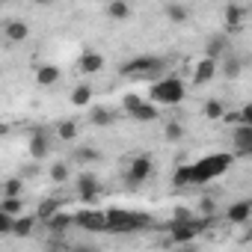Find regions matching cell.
<instances>
[{"label": "cell", "mask_w": 252, "mask_h": 252, "mask_svg": "<svg viewBox=\"0 0 252 252\" xmlns=\"http://www.w3.org/2000/svg\"><path fill=\"white\" fill-rule=\"evenodd\" d=\"M217 71H220V60H214V57H202L199 63H196V71H193V86H205V83H211L214 77H217Z\"/></svg>", "instance_id": "obj_8"}, {"label": "cell", "mask_w": 252, "mask_h": 252, "mask_svg": "<svg viewBox=\"0 0 252 252\" xmlns=\"http://www.w3.org/2000/svg\"><path fill=\"white\" fill-rule=\"evenodd\" d=\"M104 68V57L98 54V51H83L80 54V71L83 74H95V71H101Z\"/></svg>", "instance_id": "obj_15"}, {"label": "cell", "mask_w": 252, "mask_h": 252, "mask_svg": "<svg viewBox=\"0 0 252 252\" xmlns=\"http://www.w3.org/2000/svg\"><path fill=\"white\" fill-rule=\"evenodd\" d=\"M181 220H193V214H190L187 208H178V211H175V220H172V222H181Z\"/></svg>", "instance_id": "obj_36"}, {"label": "cell", "mask_w": 252, "mask_h": 252, "mask_svg": "<svg viewBox=\"0 0 252 252\" xmlns=\"http://www.w3.org/2000/svg\"><path fill=\"white\" fill-rule=\"evenodd\" d=\"M98 158H101V152H98V149H89V146L74 152V160H77V163H95Z\"/></svg>", "instance_id": "obj_30"}, {"label": "cell", "mask_w": 252, "mask_h": 252, "mask_svg": "<svg viewBox=\"0 0 252 252\" xmlns=\"http://www.w3.org/2000/svg\"><path fill=\"white\" fill-rule=\"evenodd\" d=\"M68 175H71V169H68V163H63V160L51 163V169H48V178H51L54 184H63V181H68Z\"/></svg>", "instance_id": "obj_25"}, {"label": "cell", "mask_w": 252, "mask_h": 252, "mask_svg": "<svg viewBox=\"0 0 252 252\" xmlns=\"http://www.w3.org/2000/svg\"><path fill=\"white\" fill-rule=\"evenodd\" d=\"M220 71H222V77H225V80H234V77H240L243 65H240V60H237V57H222V60H220Z\"/></svg>", "instance_id": "obj_18"}, {"label": "cell", "mask_w": 252, "mask_h": 252, "mask_svg": "<svg viewBox=\"0 0 252 252\" xmlns=\"http://www.w3.org/2000/svg\"><path fill=\"white\" fill-rule=\"evenodd\" d=\"M107 220H110V228H107V231H137V228H143V225L152 222V217H146V214L116 211V208L107 211Z\"/></svg>", "instance_id": "obj_5"}, {"label": "cell", "mask_w": 252, "mask_h": 252, "mask_svg": "<svg viewBox=\"0 0 252 252\" xmlns=\"http://www.w3.org/2000/svg\"><path fill=\"white\" fill-rule=\"evenodd\" d=\"M214 211H217V202H214L211 196H205V199H202V214H214Z\"/></svg>", "instance_id": "obj_35"}, {"label": "cell", "mask_w": 252, "mask_h": 252, "mask_svg": "<svg viewBox=\"0 0 252 252\" xmlns=\"http://www.w3.org/2000/svg\"><path fill=\"white\" fill-rule=\"evenodd\" d=\"M89 104H92V86H86V83L74 86L71 89V107H89Z\"/></svg>", "instance_id": "obj_20"}, {"label": "cell", "mask_w": 252, "mask_h": 252, "mask_svg": "<svg viewBox=\"0 0 252 252\" xmlns=\"http://www.w3.org/2000/svg\"><path fill=\"white\" fill-rule=\"evenodd\" d=\"M68 225H74V214H63V211H57V214L48 220V228H51V231H65Z\"/></svg>", "instance_id": "obj_22"}, {"label": "cell", "mask_w": 252, "mask_h": 252, "mask_svg": "<svg viewBox=\"0 0 252 252\" xmlns=\"http://www.w3.org/2000/svg\"><path fill=\"white\" fill-rule=\"evenodd\" d=\"M36 220H39V217H15V231H12V234H18V237H27V234H33V225H36Z\"/></svg>", "instance_id": "obj_27"}, {"label": "cell", "mask_w": 252, "mask_h": 252, "mask_svg": "<svg viewBox=\"0 0 252 252\" xmlns=\"http://www.w3.org/2000/svg\"><path fill=\"white\" fill-rule=\"evenodd\" d=\"M89 122L95 125V128H110V125L116 122V113L107 110V107H92L89 110Z\"/></svg>", "instance_id": "obj_16"}, {"label": "cell", "mask_w": 252, "mask_h": 252, "mask_svg": "<svg viewBox=\"0 0 252 252\" xmlns=\"http://www.w3.org/2000/svg\"><path fill=\"white\" fill-rule=\"evenodd\" d=\"M163 71V60L160 57H134L122 65L125 77H134V80H158V74Z\"/></svg>", "instance_id": "obj_3"}, {"label": "cell", "mask_w": 252, "mask_h": 252, "mask_svg": "<svg viewBox=\"0 0 252 252\" xmlns=\"http://www.w3.org/2000/svg\"><path fill=\"white\" fill-rule=\"evenodd\" d=\"M60 74H63V71L48 63V65H42V68L36 71V83H39V86H54V83L60 80Z\"/></svg>", "instance_id": "obj_19"}, {"label": "cell", "mask_w": 252, "mask_h": 252, "mask_svg": "<svg viewBox=\"0 0 252 252\" xmlns=\"http://www.w3.org/2000/svg\"><path fill=\"white\" fill-rule=\"evenodd\" d=\"M12 231H15V217L0 211V234H12Z\"/></svg>", "instance_id": "obj_34"}, {"label": "cell", "mask_w": 252, "mask_h": 252, "mask_svg": "<svg viewBox=\"0 0 252 252\" xmlns=\"http://www.w3.org/2000/svg\"><path fill=\"white\" fill-rule=\"evenodd\" d=\"M74 187H77L80 202H86V205H92V202L98 199V193H101V184H98V178H95L92 172H83V175L74 181Z\"/></svg>", "instance_id": "obj_9"}, {"label": "cell", "mask_w": 252, "mask_h": 252, "mask_svg": "<svg viewBox=\"0 0 252 252\" xmlns=\"http://www.w3.org/2000/svg\"><path fill=\"white\" fill-rule=\"evenodd\" d=\"M3 36H6L9 45H18V42H24V39L30 36V27H27L24 21H6V24H3Z\"/></svg>", "instance_id": "obj_13"}, {"label": "cell", "mask_w": 252, "mask_h": 252, "mask_svg": "<svg viewBox=\"0 0 252 252\" xmlns=\"http://www.w3.org/2000/svg\"><path fill=\"white\" fill-rule=\"evenodd\" d=\"M36 3H39V6H45V3H51V0H36Z\"/></svg>", "instance_id": "obj_38"}, {"label": "cell", "mask_w": 252, "mask_h": 252, "mask_svg": "<svg viewBox=\"0 0 252 252\" xmlns=\"http://www.w3.org/2000/svg\"><path fill=\"white\" fill-rule=\"evenodd\" d=\"M57 137L65 140V143H71V140L77 137V122H60V125H57Z\"/></svg>", "instance_id": "obj_29"}, {"label": "cell", "mask_w": 252, "mask_h": 252, "mask_svg": "<svg viewBox=\"0 0 252 252\" xmlns=\"http://www.w3.org/2000/svg\"><path fill=\"white\" fill-rule=\"evenodd\" d=\"M243 12H246L243 6L228 3V6H225V27H228V30H237V27L243 24Z\"/></svg>", "instance_id": "obj_21"}, {"label": "cell", "mask_w": 252, "mask_h": 252, "mask_svg": "<svg viewBox=\"0 0 252 252\" xmlns=\"http://www.w3.org/2000/svg\"><path fill=\"white\" fill-rule=\"evenodd\" d=\"M222 116H225L222 101H205V119H222Z\"/></svg>", "instance_id": "obj_31"}, {"label": "cell", "mask_w": 252, "mask_h": 252, "mask_svg": "<svg viewBox=\"0 0 252 252\" xmlns=\"http://www.w3.org/2000/svg\"><path fill=\"white\" fill-rule=\"evenodd\" d=\"M107 15L113 21H125V18H131V6L125 3V0H113V3L107 6Z\"/></svg>", "instance_id": "obj_23"}, {"label": "cell", "mask_w": 252, "mask_h": 252, "mask_svg": "<svg viewBox=\"0 0 252 252\" xmlns=\"http://www.w3.org/2000/svg\"><path fill=\"white\" fill-rule=\"evenodd\" d=\"M21 193H24V181L21 178H9L3 184V196H21Z\"/></svg>", "instance_id": "obj_33"}, {"label": "cell", "mask_w": 252, "mask_h": 252, "mask_svg": "<svg viewBox=\"0 0 252 252\" xmlns=\"http://www.w3.org/2000/svg\"><path fill=\"white\" fill-rule=\"evenodd\" d=\"M0 211L18 217V214L24 211V199H21V196H3V199H0Z\"/></svg>", "instance_id": "obj_26"}, {"label": "cell", "mask_w": 252, "mask_h": 252, "mask_svg": "<svg viewBox=\"0 0 252 252\" xmlns=\"http://www.w3.org/2000/svg\"><path fill=\"white\" fill-rule=\"evenodd\" d=\"M163 134H166V140H169V143H178V140L184 137V128H181V122H166Z\"/></svg>", "instance_id": "obj_32"}, {"label": "cell", "mask_w": 252, "mask_h": 252, "mask_svg": "<svg viewBox=\"0 0 252 252\" xmlns=\"http://www.w3.org/2000/svg\"><path fill=\"white\" fill-rule=\"evenodd\" d=\"M27 152H30V158H33V160H45V158L51 155V140H48V134H45V131H36V134H30Z\"/></svg>", "instance_id": "obj_12"}, {"label": "cell", "mask_w": 252, "mask_h": 252, "mask_svg": "<svg viewBox=\"0 0 252 252\" xmlns=\"http://www.w3.org/2000/svg\"><path fill=\"white\" fill-rule=\"evenodd\" d=\"M249 237H252V228H249Z\"/></svg>", "instance_id": "obj_39"}, {"label": "cell", "mask_w": 252, "mask_h": 252, "mask_svg": "<svg viewBox=\"0 0 252 252\" xmlns=\"http://www.w3.org/2000/svg\"><path fill=\"white\" fill-rule=\"evenodd\" d=\"M163 12H166V18H169L172 24H184V21L190 18V6H184V3H166Z\"/></svg>", "instance_id": "obj_17"}, {"label": "cell", "mask_w": 252, "mask_h": 252, "mask_svg": "<svg viewBox=\"0 0 252 252\" xmlns=\"http://www.w3.org/2000/svg\"><path fill=\"white\" fill-rule=\"evenodd\" d=\"M57 211H60V202H57V199H45V202L39 205V211H36V217H39L42 222H48V220H51V217H54Z\"/></svg>", "instance_id": "obj_28"}, {"label": "cell", "mask_w": 252, "mask_h": 252, "mask_svg": "<svg viewBox=\"0 0 252 252\" xmlns=\"http://www.w3.org/2000/svg\"><path fill=\"white\" fill-rule=\"evenodd\" d=\"M231 143H234L237 155H252V125L249 122H237V128L231 134Z\"/></svg>", "instance_id": "obj_11"}, {"label": "cell", "mask_w": 252, "mask_h": 252, "mask_svg": "<svg viewBox=\"0 0 252 252\" xmlns=\"http://www.w3.org/2000/svg\"><path fill=\"white\" fill-rule=\"evenodd\" d=\"M249 217H252V202H237V205H228V211H225V220L234 225L249 222Z\"/></svg>", "instance_id": "obj_14"}, {"label": "cell", "mask_w": 252, "mask_h": 252, "mask_svg": "<svg viewBox=\"0 0 252 252\" xmlns=\"http://www.w3.org/2000/svg\"><path fill=\"white\" fill-rule=\"evenodd\" d=\"M152 169H155L152 155H137V158H131V166L125 169V181L128 184H143L152 175Z\"/></svg>", "instance_id": "obj_6"}, {"label": "cell", "mask_w": 252, "mask_h": 252, "mask_svg": "<svg viewBox=\"0 0 252 252\" xmlns=\"http://www.w3.org/2000/svg\"><path fill=\"white\" fill-rule=\"evenodd\" d=\"M122 110L128 113L131 119H137V122H155V119L160 116L158 104H155V101H143L137 92H128V95L122 98Z\"/></svg>", "instance_id": "obj_4"}, {"label": "cell", "mask_w": 252, "mask_h": 252, "mask_svg": "<svg viewBox=\"0 0 252 252\" xmlns=\"http://www.w3.org/2000/svg\"><path fill=\"white\" fill-rule=\"evenodd\" d=\"M184 95H187V86L181 77H158L152 86V101L160 107H175L184 101Z\"/></svg>", "instance_id": "obj_2"}, {"label": "cell", "mask_w": 252, "mask_h": 252, "mask_svg": "<svg viewBox=\"0 0 252 252\" xmlns=\"http://www.w3.org/2000/svg\"><path fill=\"white\" fill-rule=\"evenodd\" d=\"M36 172H39V166H27V169H24V178H33Z\"/></svg>", "instance_id": "obj_37"}, {"label": "cell", "mask_w": 252, "mask_h": 252, "mask_svg": "<svg viewBox=\"0 0 252 252\" xmlns=\"http://www.w3.org/2000/svg\"><path fill=\"white\" fill-rule=\"evenodd\" d=\"M225 51H228V42H225L222 36H217V39H211V42L205 45V54H208V57H214V60H222V57H225Z\"/></svg>", "instance_id": "obj_24"}, {"label": "cell", "mask_w": 252, "mask_h": 252, "mask_svg": "<svg viewBox=\"0 0 252 252\" xmlns=\"http://www.w3.org/2000/svg\"><path fill=\"white\" fill-rule=\"evenodd\" d=\"M205 222L199 220H181V222H172V243H190L193 237H199Z\"/></svg>", "instance_id": "obj_10"}, {"label": "cell", "mask_w": 252, "mask_h": 252, "mask_svg": "<svg viewBox=\"0 0 252 252\" xmlns=\"http://www.w3.org/2000/svg\"><path fill=\"white\" fill-rule=\"evenodd\" d=\"M74 225L89 228V231H107V228H110V220H107V211H92V208H86V211H77V214H74Z\"/></svg>", "instance_id": "obj_7"}, {"label": "cell", "mask_w": 252, "mask_h": 252, "mask_svg": "<svg viewBox=\"0 0 252 252\" xmlns=\"http://www.w3.org/2000/svg\"><path fill=\"white\" fill-rule=\"evenodd\" d=\"M231 155L228 152H217V155H205L202 160H196V163H187V166H178L175 169V175H172V181H175V187H190V184H208V181H214V178H220V175H225L228 169H231Z\"/></svg>", "instance_id": "obj_1"}]
</instances>
